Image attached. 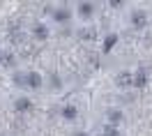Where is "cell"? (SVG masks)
Segmentation results:
<instances>
[{"instance_id": "obj_17", "label": "cell", "mask_w": 152, "mask_h": 136, "mask_svg": "<svg viewBox=\"0 0 152 136\" xmlns=\"http://www.w3.org/2000/svg\"><path fill=\"white\" fill-rule=\"evenodd\" d=\"M2 58H5V53H0V65H2Z\"/></svg>"}, {"instance_id": "obj_6", "label": "cell", "mask_w": 152, "mask_h": 136, "mask_svg": "<svg viewBox=\"0 0 152 136\" xmlns=\"http://www.w3.org/2000/svg\"><path fill=\"white\" fill-rule=\"evenodd\" d=\"M32 35H35L37 39H46V37H48V28L44 26V23H37V26H35V30H32Z\"/></svg>"}, {"instance_id": "obj_4", "label": "cell", "mask_w": 152, "mask_h": 136, "mask_svg": "<svg viewBox=\"0 0 152 136\" xmlns=\"http://www.w3.org/2000/svg\"><path fill=\"white\" fill-rule=\"evenodd\" d=\"M78 14H81L83 19H90V16L95 14V5H92V2H78Z\"/></svg>"}, {"instance_id": "obj_14", "label": "cell", "mask_w": 152, "mask_h": 136, "mask_svg": "<svg viewBox=\"0 0 152 136\" xmlns=\"http://www.w3.org/2000/svg\"><path fill=\"white\" fill-rule=\"evenodd\" d=\"M2 65H5V67H12V65H14V56H12V53H5V58H2Z\"/></svg>"}, {"instance_id": "obj_9", "label": "cell", "mask_w": 152, "mask_h": 136, "mask_svg": "<svg viewBox=\"0 0 152 136\" xmlns=\"http://www.w3.org/2000/svg\"><path fill=\"white\" fill-rule=\"evenodd\" d=\"M69 16H72V12L67 10V7H62V10H56V14H53V19L60 21V23H62V21H67Z\"/></svg>"}, {"instance_id": "obj_11", "label": "cell", "mask_w": 152, "mask_h": 136, "mask_svg": "<svg viewBox=\"0 0 152 136\" xmlns=\"http://www.w3.org/2000/svg\"><path fill=\"white\" fill-rule=\"evenodd\" d=\"M115 42H118V35H111V37H106V42H104V53H108V51L113 49Z\"/></svg>"}, {"instance_id": "obj_8", "label": "cell", "mask_w": 152, "mask_h": 136, "mask_svg": "<svg viewBox=\"0 0 152 136\" xmlns=\"http://www.w3.org/2000/svg\"><path fill=\"white\" fill-rule=\"evenodd\" d=\"M78 37L86 39V42H90V39H95V37H97V32H95L92 28H81V30H78Z\"/></svg>"}, {"instance_id": "obj_15", "label": "cell", "mask_w": 152, "mask_h": 136, "mask_svg": "<svg viewBox=\"0 0 152 136\" xmlns=\"http://www.w3.org/2000/svg\"><path fill=\"white\" fill-rule=\"evenodd\" d=\"M51 86H53V88H58V86H60V78H58L56 74H53V76H51Z\"/></svg>"}, {"instance_id": "obj_12", "label": "cell", "mask_w": 152, "mask_h": 136, "mask_svg": "<svg viewBox=\"0 0 152 136\" xmlns=\"http://www.w3.org/2000/svg\"><path fill=\"white\" fill-rule=\"evenodd\" d=\"M62 118H65V120H74L76 118V108L74 106H65L62 108Z\"/></svg>"}, {"instance_id": "obj_7", "label": "cell", "mask_w": 152, "mask_h": 136, "mask_svg": "<svg viewBox=\"0 0 152 136\" xmlns=\"http://www.w3.org/2000/svg\"><path fill=\"white\" fill-rule=\"evenodd\" d=\"M145 83H148V74H145V72H136V74H134V86L145 88Z\"/></svg>"}, {"instance_id": "obj_3", "label": "cell", "mask_w": 152, "mask_h": 136, "mask_svg": "<svg viewBox=\"0 0 152 136\" xmlns=\"http://www.w3.org/2000/svg\"><path fill=\"white\" fill-rule=\"evenodd\" d=\"M26 86H28L30 90H39V86H42V76H39L37 72H30L28 76H26Z\"/></svg>"}, {"instance_id": "obj_5", "label": "cell", "mask_w": 152, "mask_h": 136, "mask_svg": "<svg viewBox=\"0 0 152 136\" xmlns=\"http://www.w3.org/2000/svg\"><path fill=\"white\" fill-rule=\"evenodd\" d=\"M14 106H16V111H19V113H26V111H30V108H32V102H30V99H26V97H19Z\"/></svg>"}, {"instance_id": "obj_16", "label": "cell", "mask_w": 152, "mask_h": 136, "mask_svg": "<svg viewBox=\"0 0 152 136\" xmlns=\"http://www.w3.org/2000/svg\"><path fill=\"white\" fill-rule=\"evenodd\" d=\"M74 136H88V134H83V132H78V134H74Z\"/></svg>"}, {"instance_id": "obj_1", "label": "cell", "mask_w": 152, "mask_h": 136, "mask_svg": "<svg viewBox=\"0 0 152 136\" xmlns=\"http://www.w3.org/2000/svg\"><path fill=\"white\" fill-rule=\"evenodd\" d=\"M115 86L118 88H132L134 86V74L132 72H120L115 76Z\"/></svg>"}, {"instance_id": "obj_10", "label": "cell", "mask_w": 152, "mask_h": 136, "mask_svg": "<svg viewBox=\"0 0 152 136\" xmlns=\"http://www.w3.org/2000/svg\"><path fill=\"white\" fill-rule=\"evenodd\" d=\"M108 120H111V122H113V127H115L118 122H122V113H120L118 108H111V111H108Z\"/></svg>"}, {"instance_id": "obj_13", "label": "cell", "mask_w": 152, "mask_h": 136, "mask_svg": "<svg viewBox=\"0 0 152 136\" xmlns=\"http://www.w3.org/2000/svg\"><path fill=\"white\" fill-rule=\"evenodd\" d=\"M102 136H118V127L106 125V127H104V134H102Z\"/></svg>"}, {"instance_id": "obj_2", "label": "cell", "mask_w": 152, "mask_h": 136, "mask_svg": "<svg viewBox=\"0 0 152 136\" xmlns=\"http://www.w3.org/2000/svg\"><path fill=\"white\" fill-rule=\"evenodd\" d=\"M132 26L134 28H145V26H148V14H145V12H134L132 14Z\"/></svg>"}]
</instances>
